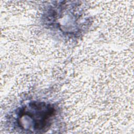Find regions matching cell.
I'll use <instances>...</instances> for the list:
<instances>
[{
	"instance_id": "cell-1",
	"label": "cell",
	"mask_w": 134,
	"mask_h": 134,
	"mask_svg": "<svg viewBox=\"0 0 134 134\" xmlns=\"http://www.w3.org/2000/svg\"><path fill=\"white\" fill-rule=\"evenodd\" d=\"M58 104L44 97H30L20 101L6 117L8 129L20 133H46L59 121Z\"/></svg>"
},
{
	"instance_id": "cell-2",
	"label": "cell",
	"mask_w": 134,
	"mask_h": 134,
	"mask_svg": "<svg viewBox=\"0 0 134 134\" xmlns=\"http://www.w3.org/2000/svg\"><path fill=\"white\" fill-rule=\"evenodd\" d=\"M92 18L81 2L52 1L42 8L41 21L50 33L63 39L76 40L87 31Z\"/></svg>"
}]
</instances>
